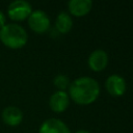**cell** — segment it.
<instances>
[{"instance_id": "1", "label": "cell", "mask_w": 133, "mask_h": 133, "mask_svg": "<svg viewBox=\"0 0 133 133\" xmlns=\"http://www.w3.org/2000/svg\"><path fill=\"white\" fill-rule=\"evenodd\" d=\"M100 96L99 82L87 76L79 77L72 81L69 86V97L78 104L87 105L95 102Z\"/></svg>"}, {"instance_id": "2", "label": "cell", "mask_w": 133, "mask_h": 133, "mask_svg": "<svg viewBox=\"0 0 133 133\" xmlns=\"http://www.w3.org/2000/svg\"><path fill=\"white\" fill-rule=\"evenodd\" d=\"M0 42L9 49H21L28 42L25 28L17 23L5 24L0 29Z\"/></svg>"}, {"instance_id": "3", "label": "cell", "mask_w": 133, "mask_h": 133, "mask_svg": "<svg viewBox=\"0 0 133 133\" xmlns=\"http://www.w3.org/2000/svg\"><path fill=\"white\" fill-rule=\"evenodd\" d=\"M32 12V6L25 0H16L9 3L7 7V16L10 20L19 22L28 19Z\"/></svg>"}, {"instance_id": "4", "label": "cell", "mask_w": 133, "mask_h": 133, "mask_svg": "<svg viewBox=\"0 0 133 133\" xmlns=\"http://www.w3.org/2000/svg\"><path fill=\"white\" fill-rule=\"evenodd\" d=\"M27 22L30 29L35 33H44L50 28V19L48 15L41 9L32 10Z\"/></svg>"}, {"instance_id": "5", "label": "cell", "mask_w": 133, "mask_h": 133, "mask_svg": "<svg viewBox=\"0 0 133 133\" xmlns=\"http://www.w3.org/2000/svg\"><path fill=\"white\" fill-rule=\"evenodd\" d=\"M105 87L110 95L119 97L125 94L127 84H126V80L123 76H121L118 74H112L107 77V79L105 81Z\"/></svg>"}, {"instance_id": "6", "label": "cell", "mask_w": 133, "mask_h": 133, "mask_svg": "<svg viewBox=\"0 0 133 133\" xmlns=\"http://www.w3.org/2000/svg\"><path fill=\"white\" fill-rule=\"evenodd\" d=\"M87 63H88V66L95 72H99V71L104 70L108 63L107 52L104 51L103 49L94 50L88 56Z\"/></svg>"}, {"instance_id": "7", "label": "cell", "mask_w": 133, "mask_h": 133, "mask_svg": "<svg viewBox=\"0 0 133 133\" xmlns=\"http://www.w3.org/2000/svg\"><path fill=\"white\" fill-rule=\"evenodd\" d=\"M70 104V97L65 90L54 91L49 99V106L54 112L64 111Z\"/></svg>"}, {"instance_id": "8", "label": "cell", "mask_w": 133, "mask_h": 133, "mask_svg": "<svg viewBox=\"0 0 133 133\" xmlns=\"http://www.w3.org/2000/svg\"><path fill=\"white\" fill-rule=\"evenodd\" d=\"M2 122L9 127H17L23 121V112L17 106H7L1 112Z\"/></svg>"}, {"instance_id": "9", "label": "cell", "mask_w": 133, "mask_h": 133, "mask_svg": "<svg viewBox=\"0 0 133 133\" xmlns=\"http://www.w3.org/2000/svg\"><path fill=\"white\" fill-rule=\"evenodd\" d=\"M38 133H71L69 127L58 118H48L42 123Z\"/></svg>"}, {"instance_id": "10", "label": "cell", "mask_w": 133, "mask_h": 133, "mask_svg": "<svg viewBox=\"0 0 133 133\" xmlns=\"http://www.w3.org/2000/svg\"><path fill=\"white\" fill-rule=\"evenodd\" d=\"M69 10L76 17H81L89 12L92 7L91 0H70L68 2Z\"/></svg>"}, {"instance_id": "11", "label": "cell", "mask_w": 133, "mask_h": 133, "mask_svg": "<svg viewBox=\"0 0 133 133\" xmlns=\"http://www.w3.org/2000/svg\"><path fill=\"white\" fill-rule=\"evenodd\" d=\"M73 26V19L66 11H61L57 15L55 20V27L58 32L66 33L71 30Z\"/></svg>"}, {"instance_id": "12", "label": "cell", "mask_w": 133, "mask_h": 133, "mask_svg": "<svg viewBox=\"0 0 133 133\" xmlns=\"http://www.w3.org/2000/svg\"><path fill=\"white\" fill-rule=\"evenodd\" d=\"M70 83H71L70 79H69L65 75H63V74H58V75H56V76L54 77V79H53V84H54L59 90H64L66 87L70 86Z\"/></svg>"}, {"instance_id": "13", "label": "cell", "mask_w": 133, "mask_h": 133, "mask_svg": "<svg viewBox=\"0 0 133 133\" xmlns=\"http://www.w3.org/2000/svg\"><path fill=\"white\" fill-rule=\"evenodd\" d=\"M5 21H6V18H5V15L0 10V29L5 25Z\"/></svg>"}, {"instance_id": "14", "label": "cell", "mask_w": 133, "mask_h": 133, "mask_svg": "<svg viewBox=\"0 0 133 133\" xmlns=\"http://www.w3.org/2000/svg\"><path fill=\"white\" fill-rule=\"evenodd\" d=\"M75 133H90V132H88L87 130H78V131H76Z\"/></svg>"}]
</instances>
